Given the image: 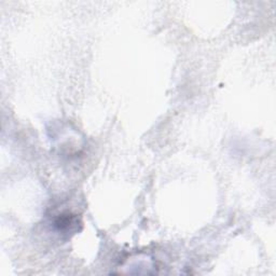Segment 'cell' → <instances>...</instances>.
<instances>
[{
    "label": "cell",
    "mask_w": 276,
    "mask_h": 276,
    "mask_svg": "<svg viewBox=\"0 0 276 276\" xmlns=\"http://www.w3.org/2000/svg\"><path fill=\"white\" fill-rule=\"evenodd\" d=\"M76 224H78L77 217L76 215H71V214L60 215L54 221V227L58 231L71 230Z\"/></svg>",
    "instance_id": "cell-1"
}]
</instances>
